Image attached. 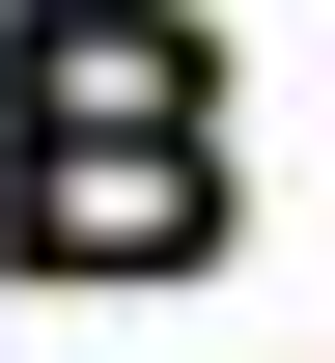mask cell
<instances>
[{"label":"cell","instance_id":"1","mask_svg":"<svg viewBox=\"0 0 335 363\" xmlns=\"http://www.w3.org/2000/svg\"><path fill=\"white\" fill-rule=\"evenodd\" d=\"M28 168H0V252L56 279H168L224 252V56L168 28V0H28Z\"/></svg>","mask_w":335,"mask_h":363}]
</instances>
